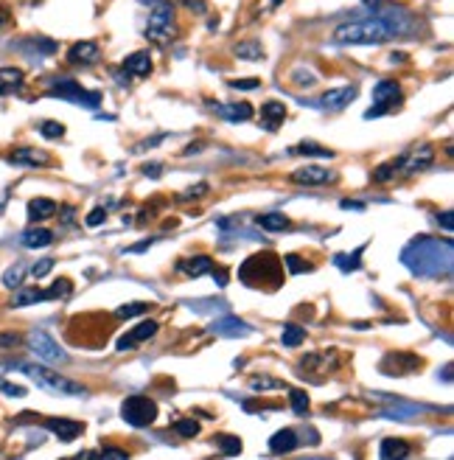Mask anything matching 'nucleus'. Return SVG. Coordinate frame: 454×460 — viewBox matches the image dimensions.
I'll list each match as a JSON object with an SVG mask.
<instances>
[{"label":"nucleus","mask_w":454,"mask_h":460,"mask_svg":"<svg viewBox=\"0 0 454 460\" xmlns=\"http://www.w3.org/2000/svg\"><path fill=\"white\" fill-rule=\"evenodd\" d=\"M454 244L449 239L418 236L401 250V264L418 278H440L451 272Z\"/></svg>","instance_id":"1"},{"label":"nucleus","mask_w":454,"mask_h":460,"mask_svg":"<svg viewBox=\"0 0 454 460\" xmlns=\"http://www.w3.org/2000/svg\"><path fill=\"white\" fill-rule=\"evenodd\" d=\"M387 40H393V28L381 17L354 20L334 28V43L339 45H384Z\"/></svg>","instance_id":"2"},{"label":"nucleus","mask_w":454,"mask_h":460,"mask_svg":"<svg viewBox=\"0 0 454 460\" xmlns=\"http://www.w3.org/2000/svg\"><path fill=\"white\" fill-rule=\"evenodd\" d=\"M247 272H258L253 278H247L244 284L253 287V289H277L281 287V275H284V261L277 259L275 253H261V256H250L247 261L241 264L238 275H247Z\"/></svg>","instance_id":"3"},{"label":"nucleus","mask_w":454,"mask_h":460,"mask_svg":"<svg viewBox=\"0 0 454 460\" xmlns=\"http://www.w3.org/2000/svg\"><path fill=\"white\" fill-rule=\"evenodd\" d=\"M20 371L28 373L34 382L43 387V391H51V393H56V396H87V393H90L84 384L67 379V376L54 373L48 365H28V362H25V365H20Z\"/></svg>","instance_id":"4"},{"label":"nucleus","mask_w":454,"mask_h":460,"mask_svg":"<svg viewBox=\"0 0 454 460\" xmlns=\"http://www.w3.org/2000/svg\"><path fill=\"white\" fill-rule=\"evenodd\" d=\"M146 37L155 40L157 45H168L177 37V14L168 0H155L152 12H149V23H146Z\"/></svg>","instance_id":"5"},{"label":"nucleus","mask_w":454,"mask_h":460,"mask_svg":"<svg viewBox=\"0 0 454 460\" xmlns=\"http://www.w3.org/2000/svg\"><path fill=\"white\" fill-rule=\"evenodd\" d=\"M28 348H31V353L34 357H37L43 365H65L67 360V353L62 351V345L48 334V331H31L28 334Z\"/></svg>","instance_id":"6"},{"label":"nucleus","mask_w":454,"mask_h":460,"mask_svg":"<svg viewBox=\"0 0 454 460\" xmlns=\"http://www.w3.org/2000/svg\"><path fill=\"white\" fill-rule=\"evenodd\" d=\"M121 418L129 427H149V424L157 421V404L155 399H146V396H129L121 404Z\"/></svg>","instance_id":"7"},{"label":"nucleus","mask_w":454,"mask_h":460,"mask_svg":"<svg viewBox=\"0 0 454 460\" xmlns=\"http://www.w3.org/2000/svg\"><path fill=\"white\" fill-rule=\"evenodd\" d=\"M373 104L376 107L365 113V118H378L384 113H390L396 104H401V87L396 82H378L373 87Z\"/></svg>","instance_id":"8"},{"label":"nucleus","mask_w":454,"mask_h":460,"mask_svg":"<svg viewBox=\"0 0 454 460\" xmlns=\"http://www.w3.org/2000/svg\"><path fill=\"white\" fill-rule=\"evenodd\" d=\"M51 96L56 98H67V101H76V104H84V107H98L101 96L98 93H87L79 82H71V79H62V82H54L48 87Z\"/></svg>","instance_id":"9"},{"label":"nucleus","mask_w":454,"mask_h":460,"mask_svg":"<svg viewBox=\"0 0 454 460\" xmlns=\"http://www.w3.org/2000/svg\"><path fill=\"white\" fill-rule=\"evenodd\" d=\"M378 368L387 376H409L412 371L421 368V357H415V353H384Z\"/></svg>","instance_id":"10"},{"label":"nucleus","mask_w":454,"mask_h":460,"mask_svg":"<svg viewBox=\"0 0 454 460\" xmlns=\"http://www.w3.org/2000/svg\"><path fill=\"white\" fill-rule=\"evenodd\" d=\"M359 96V87L356 85H345V87H334V90H326L320 96V107L323 110H345L348 104H351L354 98Z\"/></svg>","instance_id":"11"},{"label":"nucleus","mask_w":454,"mask_h":460,"mask_svg":"<svg viewBox=\"0 0 454 460\" xmlns=\"http://www.w3.org/2000/svg\"><path fill=\"white\" fill-rule=\"evenodd\" d=\"M334 180H337V174L323 168V166H303V168L292 171V183H297V186H326Z\"/></svg>","instance_id":"12"},{"label":"nucleus","mask_w":454,"mask_h":460,"mask_svg":"<svg viewBox=\"0 0 454 460\" xmlns=\"http://www.w3.org/2000/svg\"><path fill=\"white\" fill-rule=\"evenodd\" d=\"M45 430H51L59 441H76L84 432V424L82 421H71V418H48Z\"/></svg>","instance_id":"13"},{"label":"nucleus","mask_w":454,"mask_h":460,"mask_svg":"<svg viewBox=\"0 0 454 460\" xmlns=\"http://www.w3.org/2000/svg\"><path fill=\"white\" fill-rule=\"evenodd\" d=\"M211 331L219 334V337H247V334H253V326L238 320V317H233V314H227V317H219V320L211 326Z\"/></svg>","instance_id":"14"},{"label":"nucleus","mask_w":454,"mask_h":460,"mask_svg":"<svg viewBox=\"0 0 454 460\" xmlns=\"http://www.w3.org/2000/svg\"><path fill=\"white\" fill-rule=\"evenodd\" d=\"M98 54H101L98 43L82 40V43H76V45L67 48V62H71V65H93V62L98 59Z\"/></svg>","instance_id":"15"},{"label":"nucleus","mask_w":454,"mask_h":460,"mask_svg":"<svg viewBox=\"0 0 454 460\" xmlns=\"http://www.w3.org/2000/svg\"><path fill=\"white\" fill-rule=\"evenodd\" d=\"M432 160H435V149H432V146H421V149L409 152L407 157H401V168H404L407 174H418V171L429 168Z\"/></svg>","instance_id":"16"},{"label":"nucleus","mask_w":454,"mask_h":460,"mask_svg":"<svg viewBox=\"0 0 454 460\" xmlns=\"http://www.w3.org/2000/svg\"><path fill=\"white\" fill-rule=\"evenodd\" d=\"M124 70L135 79H146L152 74V54L149 51H135L124 59Z\"/></svg>","instance_id":"17"},{"label":"nucleus","mask_w":454,"mask_h":460,"mask_svg":"<svg viewBox=\"0 0 454 460\" xmlns=\"http://www.w3.org/2000/svg\"><path fill=\"white\" fill-rule=\"evenodd\" d=\"M339 365L337 351H320V353H308V357L300 362L303 371H317V373H328Z\"/></svg>","instance_id":"18"},{"label":"nucleus","mask_w":454,"mask_h":460,"mask_svg":"<svg viewBox=\"0 0 454 460\" xmlns=\"http://www.w3.org/2000/svg\"><path fill=\"white\" fill-rule=\"evenodd\" d=\"M155 334H157V323H155V320L137 323L126 337L118 340V351H126V348H132V345H137V342H146V340H152Z\"/></svg>","instance_id":"19"},{"label":"nucleus","mask_w":454,"mask_h":460,"mask_svg":"<svg viewBox=\"0 0 454 460\" xmlns=\"http://www.w3.org/2000/svg\"><path fill=\"white\" fill-rule=\"evenodd\" d=\"M211 107L225 118V121H233V124H244L253 118V107L247 101H238V104H211Z\"/></svg>","instance_id":"20"},{"label":"nucleus","mask_w":454,"mask_h":460,"mask_svg":"<svg viewBox=\"0 0 454 460\" xmlns=\"http://www.w3.org/2000/svg\"><path fill=\"white\" fill-rule=\"evenodd\" d=\"M284 121H286V107L281 101H266L261 107V127L266 132H275Z\"/></svg>","instance_id":"21"},{"label":"nucleus","mask_w":454,"mask_h":460,"mask_svg":"<svg viewBox=\"0 0 454 460\" xmlns=\"http://www.w3.org/2000/svg\"><path fill=\"white\" fill-rule=\"evenodd\" d=\"M300 446V438L295 430H281L269 438V452L272 454H286V452H295Z\"/></svg>","instance_id":"22"},{"label":"nucleus","mask_w":454,"mask_h":460,"mask_svg":"<svg viewBox=\"0 0 454 460\" xmlns=\"http://www.w3.org/2000/svg\"><path fill=\"white\" fill-rule=\"evenodd\" d=\"M56 210H59V205H56L54 199L37 197V199L28 202V219H31V222H43V219H51Z\"/></svg>","instance_id":"23"},{"label":"nucleus","mask_w":454,"mask_h":460,"mask_svg":"<svg viewBox=\"0 0 454 460\" xmlns=\"http://www.w3.org/2000/svg\"><path fill=\"white\" fill-rule=\"evenodd\" d=\"M25 74L20 67H0V96H12L23 87Z\"/></svg>","instance_id":"24"},{"label":"nucleus","mask_w":454,"mask_h":460,"mask_svg":"<svg viewBox=\"0 0 454 460\" xmlns=\"http://www.w3.org/2000/svg\"><path fill=\"white\" fill-rule=\"evenodd\" d=\"M214 267H216V264H214L211 256H194V259H183V261L177 264V270L185 272V275H191V278H199V275H205V272H211Z\"/></svg>","instance_id":"25"},{"label":"nucleus","mask_w":454,"mask_h":460,"mask_svg":"<svg viewBox=\"0 0 454 460\" xmlns=\"http://www.w3.org/2000/svg\"><path fill=\"white\" fill-rule=\"evenodd\" d=\"M9 160L17 166H48L51 163L48 152H40V149H17L9 155Z\"/></svg>","instance_id":"26"},{"label":"nucleus","mask_w":454,"mask_h":460,"mask_svg":"<svg viewBox=\"0 0 454 460\" xmlns=\"http://www.w3.org/2000/svg\"><path fill=\"white\" fill-rule=\"evenodd\" d=\"M20 241H23V247H28V250H40V247H48L54 241V233L48 228H31L20 236Z\"/></svg>","instance_id":"27"},{"label":"nucleus","mask_w":454,"mask_h":460,"mask_svg":"<svg viewBox=\"0 0 454 460\" xmlns=\"http://www.w3.org/2000/svg\"><path fill=\"white\" fill-rule=\"evenodd\" d=\"M233 54L244 62H261L264 59V45L258 40H241L238 45H233Z\"/></svg>","instance_id":"28"},{"label":"nucleus","mask_w":454,"mask_h":460,"mask_svg":"<svg viewBox=\"0 0 454 460\" xmlns=\"http://www.w3.org/2000/svg\"><path fill=\"white\" fill-rule=\"evenodd\" d=\"M401 171V157L398 160H387V163H381V166H376L373 168V174H370V180L373 183H390V180H396V174Z\"/></svg>","instance_id":"29"},{"label":"nucleus","mask_w":454,"mask_h":460,"mask_svg":"<svg viewBox=\"0 0 454 460\" xmlns=\"http://www.w3.org/2000/svg\"><path fill=\"white\" fill-rule=\"evenodd\" d=\"M378 454H381L384 460H393V457H409V446H407V441H401V438H387V441H381Z\"/></svg>","instance_id":"30"},{"label":"nucleus","mask_w":454,"mask_h":460,"mask_svg":"<svg viewBox=\"0 0 454 460\" xmlns=\"http://www.w3.org/2000/svg\"><path fill=\"white\" fill-rule=\"evenodd\" d=\"M292 155H303V157H334V152L328 146H320V144H314V140H303V144L292 146Z\"/></svg>","instance_id":"31"},{"label":"nucleus","mask_w":454,"mask_h":460,"mask_svg":"<svg viewBox=\"0 0 454 460\" xmlns=\"http://www.w3.org/2000/svg\"><path fill=\"white\" fill-rule=\"evenodd\" d=\"M362 253H365V244L359 247V250H354V253H339V256H334V264H337L342 272H354V270L362 267Z\"/></svg>","instance_id":"32"},{"label":"nucleus","mask_w":454,"mask_h":460,"mask_svg":"<svg viewBox=\"0 0 454 460\" xmlns=\"http://www.w3.org/2000/svg\"><path fill=\"white\" fill-rule=\"evenodd\" d=\"M264 230H272V233H277V230H289L292 228V222L284 217V214H277V210H272V214H264V217H258L256 219Z\"/></svg>","instance_id":"33"},{"label":"nucleus","mask_w":454,"mask_h":460,"mask_svg":"<svg viewBox=\"0 0 454 460\" xmlns=\"http://www.w3.org/2000/svg\"><path fill=\"white\" fill-rule=\"evenodd\" d=\"M28 275V267L25 264H12L3 275H0V281H3V287L6 289H17V287H23V278Z\"/></svg>","instance_id":"34"},{"label":"nucleus","mask_w":454,"mask_h":460,"mask_svg":"<svg viewBox=\"0 0 454 460\" xmlns=\"http://www.w3.org/2000/svg\"><path fill=\"white\" fill-rule=\"evenodd\" d=\"M303 340H306V329H303V326H297V323H286V326H284L281 342H284L286 348H297Z\"/></svg>","instance_id":"35"},{"label":"nucleus","mask_w":454,"mask_h":460,"mask_svg":"<svg viewBox=\"0 0 454 460\" xmlns=\"http://www.w3.org/2000/svg\"><path fill=\"white\" fill-rule=\"evenodd\" d=\"M37 300H45V292L43 289H25V287H17V295H14V300H12V306H28V303H37Z\"/></svg>","instance_id":"36"},{"label":"nucleus","mask_w":454,"mask_h":460,"mask_svg":"<svg viewBox=\"0 0 454 460\" xmlns=\"http://www.w3.org/2000/svg\"><path fill=\"white\" fill-rule=\"evenodd\" d=\"M214 443H216V449L225 452V454H238V452H241V438H238V435H216Z\"/></svg>","instance_id":"37"},{"label":"nucleus","mask_w":454,"mask_h":460,"mask_svg":"<svg viewBox=\"0 0 454 460\" xmlns=\"http://www.w3.org/2000/svg\"><path fill=\"white\" fill-rule=\"evenodd\" d=\"M73 292V287H71V281L67 278H59V281H54V287L51 289H45V300H56V298H67Z\"/></svg>","instance_id":"38"},{"label":"nucleus","mask_w":454,"mask_h":460,"mask_svg":"<svg viewBox=\"0 0 454 460\" xmlns=\"http://www.w3.org/2000/svg\"><path fill=\"white\" fill-rule=\"evenodd\" d=\"M146 309H149V303H144V300L124 303L121 309H115V317H121V320H126V317H137V314H144Z\"/></svg>","instance_id":"39"},{"label":"nucleus","mask_w":454,"mask_h":460,"mask_svg":"<svg viewBox=\"0 0 454 460\" xmlns=\"http://www.w3.org/2000/svg\"><path fill=\"white\" fill-rule=\"evenodd\" d=\"M174 432H177L180 438H194V435H199V421L183 418V421L174 424Z\"/></svg>","instance_id":"40"},{"label":"nucleus","mask_w":454,"mask_h":460,"mask_svg":"<svg viewBox=\"0 0 454 460\" xmlns=\"http://www.w3.org/2000/svg\"><path fill=\"white\" fill-rule=\"evenodd\" d=\"M289 402H292V410L297 415H306L308 413V393L306 391H289Z\"/></svg>","instance_id":"41"},{"label":"nucleus","mask_w":454,"mask_h":460,"mask_svg":"<svg viewBox=\"0 0 454 460\" xmlns=\"http://www.w3.org/2000/svg\"><path fill=\"white\" fill-rule=\"evenodd\" d=\"M250 387H253V391H277V387H286V384H284V382H277V379H266V376H261V379H253Z\"/></svg>","instance_id":"42"},{"label":"nucleus","mask_w":454,"mask_h":460,"mask_svg":"<svg viewBox=\"0 0 454 460\" xmlns=\"http://www.w3.org/2000/svg\"><path fill=\"white\" fill-rule=\"evenodd\" d=\"M40 132H43L45 138H62V135H65V124H59V121H43V124H40Z\"/></svg>","instance_id":"43"},{"label":"nucleus","mask_w":454,"mask_h":460,"mask_svg":"<svg viewBox=\"0 0 454 460\" xmlns=\"http://www.w3.org/2000/svg\"><path fill=\"white\" fill-rule=\"evenodd\" d=\"M284 264H286V270L289 272H306V270H311L297 253H289V256H284Z\"/></svg>","instance_id":"44"},{"label":"nucleus","mask_w":454,"mask_h":460,"mask_svg":"<svg viewBox=\"0 0 454 460\" xmlns=\"http://www.w3.org/2000/svg\"><path fill=\"white\" fill-rule=\"evenodd\" d=\"M284 3V0H256V14H272L277 6H281Z\"/></svg>","instance_id":"45"},{"label":"nucleus","mask_w":454,"mask_h":460,"mask_svg":"<svg viewBox=\"0 0 454 460\" xmlns=\"http://www.w3.org/2000/svg\"><path fill=\"white\" fill-rule=\"evenodd\" d=\"M51 270H54V259H43V261H37V264L31 267V275L34 278H45Z\"/></svg>","instance_id":"46"},{"label":"nucleus","mask_w":454,"mask_h":460,"mask_svg":"<svg viewBox=\"0 0 454 460\" xmlns=\"http://www.w3.org/2000/svg\"><path fill=\"white\" fill-rule=\"evenodd\" d=\"M207 191H211V188H207L205 183H199V186H194V188L183 191V194H180L177 199H180V202H188V199H199V197H202V194H207Z\"/></svg>","instance_id":"47"},{"label":"nucleus","mask_w":454,"mask_h":460,"mask_svg":"<svg viewBox=\"0 0 454 460\" xmlns=\"http://www.w3.org/2000/svg\"><path fill=\"white\" fill-rule=\"evenodd\" d=\"M104 219H107V210H104V208H93L90 214H87V225L90 228H98Z\"/></svg>","instance_id":"48"},{"label":"nucleus","mask_w":454,"mask_h":460,"mask_svg":"<svg viewBox=\"0 0 454 460\" xmlns=\"http://www.w3.org/2000/svg\"><path fill=\"white\" fill-rule=\"evenodd\" d=\"M258 85H261V79H233L230 82L233 90H256Z\"/></svg>","instance_id":"49"},{"label":"nucleus","mask_w":454,"mask_h":460,"mask_svg":"<svg viewBox=\"0 0 454 460\" xmlns=\"http://www.w3.org/2000/svg\"><path fill=\"white\" fill-rule=\"evenodd\" d=\"M0 391H3L6 396H25V387L12 384V382H3V379H0Z\"/></svg>","instance_id":"50"},{"label":"nucleus","mask_w":454,"mask_h":460,"mask_svg":"<svg viewBox=\"0 0 454 460\" xmlns=\"http://www.w3.org/2000/svg\"><path fill=\"white\" fill-rule=\"evenodd\" d=\"M20 342H23V337H20V334H14V331L0 334V348H14V345H20Z\"/></svg>","instance_id":"51"},{"label":"nucleus","mask_w":454,"mask_h":460,"mask_svg":"<svg viewBox=\"0 0 454 460\" xmlns=\"http://www.w3.org/2000/svg\"><path fill=\"white\" fill-rule=\"evenodd\" d=\"M211 275H214V281H216V287H227V281H230L227 270H222V267L216 270V267H214V270H211Z\"/></svg>","instance_id":"52"},{"label":"nucleus","mask_w":454,"mask_h":460,"mask_svg":"<svg viewBox=\"0 0 454 460\" xmlns=\"http://www.w3.org/2000/svg\"><path fill=\"white\" fill-rule=\"evenodd\" d=\"M438 225H443V230L451 233V228H454V222H451V210H443V214H438Z\"/></svg>","instance_id":"53"},{"label":"nucleus","mask_w":454,"mask_h":460,"mask_svg":"<svg viewBox=\"0 0 454 460\" xmlns=\"http://www.w3.org/2000/svg\"><path fill=\"white\" fill-rule=\"evenodd\" d=\"M160 171H163V163H146V166H144V174H146V177H155V180L160 177Z\"/></svg>","instance_id":"54"},{"label":"nucleus","mask_w":454,"mask_h":460,"mask_svg":"<svg viewBox=\"0 0 454 460\" xmlns=\"http://www.w3.org/2000/svg\"><path fill=\"white\" fill-rule=\"evenodd\" d=\"M183 3H185V9H191L196 14H205V0H183Z\"/></svg>","instance_id":"55"},{"label":"nucleus","mask_w":454,"mask_h":460,"mask_svg":"<svg viewBox=\"0 0 454 460\" xmlns=\"http://www.w3.org/2000/svg\"><path fill=\"white\" fill-rule=\"evenodd\" d=\"M295 82H300V87H311V85H314V76H311V74H303V70H297Z\"/></svg>","instance_id":"56"},{"label":"nucleus","mask_w":454,"mask_h":460,"mask_svg":"<svg viewBox=\"0 0 454 460\" xmlns=\"http://www.w3.org/2000/svg\"><path fill=\"white\" fill-rule=\"evenodd\" d=\"M98 454H101V457H129V454H126L124 449H113V446H107V449H101Z\"/></svg>","instance_id":"57"},{"label":"nucleus","mask_w":454,"mask_h":460,"mask_svg":"<svg viewBox=\"0 0 454 460\" xmlns=\"http://www.w3.org/2000/svg\"><path fill=\"white\" fill-rule=\"evenodd\" d=\"M342 208H345V210H362L365 205H362V202H351V199H345V202H342Z\"/></svg>","instance_id":"58"},{"label":"nucleus","mask_w":454,"mask_h":460,"mask_svg":"<svg viewBox=\"0 0 454 460\" xmlns=\"http://www.w3.org/2000/svg\"><path fill=\"white\" fill-rule=\"evenodd\" d=\"M9 23V9L6 6H0V28H3Z\"/></svg>","instance_id":"59"},{"label":"nucleus","mask_w":454,"mask_h":460,"mask_svg":"<svg viewBox=\"0 0 454 460\" xmlns=\"http://www.w3.org/2000/svg\"><path fill=\"white\" fill-rule=\"evenodd\" d=\"M404 59H407V54H401V51H398V54H393V56H390V62H393V65H401V62H404Z\"/></svg>","instance_id":"60"}]
</instances>
